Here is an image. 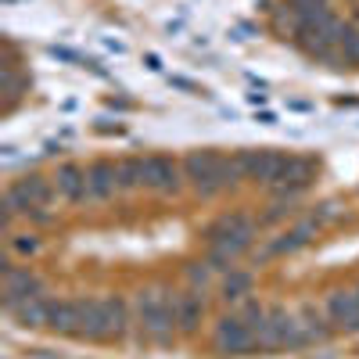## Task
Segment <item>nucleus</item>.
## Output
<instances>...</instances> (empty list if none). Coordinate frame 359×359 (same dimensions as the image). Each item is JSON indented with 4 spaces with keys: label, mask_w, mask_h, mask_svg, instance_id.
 I'll return each mask as SVG.
<instances>
[{
    "label": "nucleus",
    "mask_w": 359,
    "mask_h": 359,
    "mask_svg": "<svg viewBox=\"0 0 359 359\" xmlns=\"http://www.w3.org/2000/svg\"><path fill=\"white\" fill-rule=\"evenodd\" d=\"M316 176V162L306 158V155H287L280 176H277V184L269 187L277 198H294L298 191H306L309 187V180Z\"/></svg>",
    "instance_id": "9"
},
{
    "label": "nucleus",
    "mask_w": 359,
    "mask_h": 359,
    "mask_svg": "<svg viewBox=\"0 0 359 359\" xmlns=\"http://www.w3.org/2000/svg\"><path fill=\"white\" fill-rule=\"evenodd\" d=\"M205 237H208V245L226 241V237H255V219L245 216V212H230V216H223V219H216L212 226H208Z\"/></svg>",
    "instance_id": "13"
},
{
    "label": "nucleus",
    "mask_w": 359,
    "mask_h": 359,
    "mask_svg": "<svg viewBox=\"0 0 359 359\" xmlns=\"http://www.w3.org/2000/svg\"><path fill=\"white\" fill-rule=\"evenodd\" d=\"M355 294H359V287H355Z\"/></svg>",
    "instance_id": "24"
},
{
    "label": "nucleus",
    "mask_w": 359,
    "mask_h": 359,
    "mask_svg": "<svg viewBox=\"0 0 359 359\" xmlns=\"http://www.w3.org/2000/svg\"><path fill=\"white\" fill-rule=\"evenodd\" d=\"M184 162H176L169 155H147L144 158V187L155 194H176L184 187Z\"/></svg>",
    "instance_id": "7"
},
{
    "label": "nucleus",
    "mask_w": 359,
    "mask_h": 359,
    "mask_svg": "<svg viewBox=\"0 0 359 359\" xmlns=\"http://www.w3.org/2000/svg\"><path fill=\"white\" fill-rule=\"evenodd\" d=\"M118 187H123V191H137V187H144V158H140V155L118 162Z\"/></svg>",
    "instance_id": "18"
},
{
    "label": "nucleus",
    "mask_w": 359,
    "mask_h": 359,
    "mask_svg": "<svg viewBox=\"0 0 359 359\" xmlns=\"http://www.w3.org/2000/svg\"><path fill=\"white\" fill-rule=\"evenodd\" d=\"M323 313L338 331H359V294L355 291H331Z\"/></svg>",
    "instance_id": "11"
},
{
    "label": "nucleus",
    "mask_w": 359,
    "mask_h": 359,
    "mask_svg": "<svg viewBox=\"0 0 359 359\" xmlns=\"http://www.w3.org/2000/svg\"><path fill=\"white\" fill-rule=\"evenodd\" d=\"M0 294H4V309L11 313L15 306L25 302V298H40L43 294V284H40V277L29 266H18L8 255L4 266H0Z\"/></svg>",
    "instance_id": "5"
},
{
    "label": "nucleus",
    "mask_w": 359,
    "mask_h": 359,
    "mask_svg": "<svg viewBox=\"0 0 359 359\" xmlns=\"http://www.w3.org/2000/svg\"><path fill=\"white\" fill-rule=\"evenodd\" d=\"M201 316H205V298L198 291H180L176 294V331L194 334Z\"/></svg>",
    "instance_id": "14"
},
{
    "label": "nucleus",
    "mask_w": 359,
    "mask_h": 359,
    "mask_svg": "<svg viewBox=\"0 0 359 359\" xmlns=\"http://www.w3.org/2000/svg\"><path fill=\"white\" fill-rule=\"evenodd\" d=\"M323 223H327V219H323L320 212L306 216L302 223H294V226H291L287 233H280L277 241L266 248V255H291V252H298V248H306V245L313 241V237H316V230H320Z\"/></svg>",
    "instance_id": "10"
},
{
    "label": "nucleus",
    "mask_w": 359,
    "mask_h": 359,
    "mask_svg": "<svg viewBox=\"0 0 359 359\" xmlns=\"http://www.w3.org/2000/svg\"><path fill=\"white\" fill-rule=\"evenodd\" d=\"M47 327L57 334H76L79 331V298H57V302H50Z\"/></svg>",
    "instance_id": "16"
},
{
    "label": "nucleus",
    "mask_w": 359,
    "mask_h": 359,
    "mask_svg": "<svg viewBox=\"0 0 359 359\" xmlns=\"http://www.w3.org/2000/svg\"><path fill=\"white\" fill-rule=\"evenodd\" d=\"M294 4H327V0H294Z\"/></svg>",
    "instance_id": "23"
},
{
    "label": "nucleus",
    "mask_w": 359,
    "mask_h": 359,
    "mask_svg": "<svg viewBox=\"0 0 359 359\" xmlns=\"http://www.w3.org/2000/svg\"><path fill=\"white\" fill-rule=\"evenodd\" d=\"M306 331H302V320L298 313H287L284 306H269L266 313V327L259 334V352H273V348H302Z\"/></svg>",
    "instance_id": "4"
},
{
    "label": "nucleus",
    "mask_w": 359,
    "mask_h": 359,
    "mask_svg": "<svg viewBox=\"0 0 359 359\" xmlns=\"http://www.w3.org/2000/svg\"><path fill=\"white\" fill-rule=\"evenodd\" d=\"M126 327H130V313H126V302L118 294L79 298V331H76V338L108 341V338H123Z\"/></svg>",
    "instance_id": "2"
},
{
    "label": "nucleus",
    "mask_w": 359,
    "mask_h": 359,
    "mask_svg": "<svg viewBox=\"0 0 359 359\" xmlns=\"http://www.w3.org/2000/svg\"><path fill=\"white\" fill-rule=\"evenodd\" d=\"M137 316H140V331L151 341H169L172 327H176V294L162 287H147L137 294Z\"/></svg>",
    "instance_id": "3"
},
{
    "label": "nucleus",
    "mask_w": 359,
    "mask_h": 359,
    "mask_svg": "<svg viewBox=\"0 0 359 359\" xmlns=\"http://www.w3.org/2000/svg\"><path fill=\"white\" fill-rule=\"evenodd\" d=\"M47 309H50V298H25L22 306L11 309V316L22 323V327H47Z\"/></svg>",
    "instance_id": "17"
},
{
    "label": "nucleus",
    "mask_w": 359,
    "mask_h": 359,
    "mask_svg": "<svg viewBox=\"0 0 359 359\" xmlns=\"http://www.w3.org/2000/svg\"><path fill=\"white\" fill-rule=\"evenodd\" d=\"M212 345H216V352H223V355H248V352H259V338H255V331H252V323L241 320L237 313H230V316H223V320L216 323Z\"/></svg>",
    "instance_id": "6"
},
{
    "label": "nucleus",
    "mask_w": 359,
    "mask_h": 359,
    "mask_svg": "<svg viewBox=\"0 0 359 359\" xmlns=\"http://www.w3.org/2000/svg\"><path fill=\"white\" fill-rule=\"evenodd\" d=\"M187 277H191V284H194V287H205V284H208V277H212V262H194V266L187 269Z\"/></svg>",
    "instance_id": "22"
},
{
    "label": "nucleus",
    "mask_w": 359,
    "mask_h": 359,
    "mask_svg": "<svg viewBox=\"0 0 359 359\" xmlns=\"http://www.w3.org/2000/svg\"><path fill=\"white\" fill-rule=\"evenodd\" d=\"M4 97H8V108H15V101L22 97V90H29V76H18V65L15 62H4Z\"/></svg>",
    "instance_id": "19"
},
{
    "label": "nucleus",
    "mask_w": 359,
    "mask_h": 359,
    "mask_svg": "<svg viewBox=\"0 0 359 359\" xmlns=\"http://www.w3.org/2000/svg\"><path fill=\"white\" fill-rule=\"evenodd\" d=\"M118 187V162H94L86 165V194L90 201H108Z\"/></svg>",
    "instance_id": "12"
},
{
    "label": "nucleus",
    "mask_w": 359,
    "mask_h": 359,
    "mask_svg": "<svg viewBox=\"0 0 359 359\" xmlns=\"http://www.w3.org/2000/svg\"><path fill=\"white\" fill-rule=\"evenodd\" d=\"M184 176L191 180V187L201 198H212L226 187H237L245 180L241 158L237 155H223V151H191L184 158Z\"/></svg>",
    "instance_id": "1"
},
{
    "label": "nucleus",
    "mask_w": 359,
    "mask_h": 359,
    "mask_svg": "<svg viewBox=\"0 0 359 359\" xmlns=\"http://www.w3.org/2000/svg\"><path fill=\"white\" fill-rule=\"evenodd\" d=\"M248 287H252V277L248 273H230L226 280H223V302H245V294H248Z\"/></svg>",
    "instance_id": "21"
},
{
    "label": "nucleus",
    "mask_w": 359,
    "mask_h": 359,
    "mask_svg": "<svg viewBox=\"0 0 359 359\" xmlns=\"http://www.w3.org/2000/svg\"><path fill=\"white\" fill-rule=\"evenodd\" d=\"M4 245H8V255H22V259H29V255H36L40 252V237L36 233H4Z\"/></svg>",
    "instance_id": "20"
},
{
    "label": "nucleus",
    "mask_w": 359,
    "mask_h": 359,
    "mask_svg": "<svg viewBox=\"0 0 359 359\" xmlns=\"http://www.w3.org/2000/svg\"><path fill=\"white\" fill-rule=\"evenodd\" d=\"M237 158H241V169H245V180H252V184H262V187H273L277 176L287 162L284 151H237Z\"/></svg>",
    "instance_id": "8"
},
{
    "label": "nucleus",
    "mask_w": 359,
    "mask_h": 359,
    "mask_svg": "<svg viewBox=\"0 0 359 359\" xmlns=\"http://www.w3.org/2000/svg\"><path fill=\"white\" fill-rule=\"evenodd\" d=\"M54 187H57V194H62L65 201H72V205H79V201L90 198V194H86V169H79V165H72V162H65L62 169H57Z\"/></svg>",
    "instance_id": "15"
}]
</instances>
